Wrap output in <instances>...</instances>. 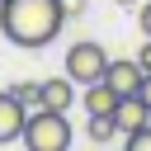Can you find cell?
<instances>
[{"mask_svg": "<svg viewBox=\"0 0 151 151\" xmlns=\"http://www.w3.org/2000/svg\"><path fill=\"white\" fill-rule=\"evenodd\" d=\"M66 24L61 0H0V33L14 47H47Z\"/></svg>", "mask_w": 151, "mask_h": 151, "instance_id": "6da1fadb", "label": "cell"}, {"mask_svg": "<svg viewBox=\"0 0 151 151\" xmlns=\"http://www.w3.org/2000/svg\"><path fill=\"white\" fill-rule=\"evenodd\" d=\"M19 142H24V151H66L71 146V123L57 109H33Z\"/></svg>", "mask_w": 151, "mask_h": 151, "instance_id": "7a4b0ae2", "label": "cell"}, {"mask_svg": "<svg viewBox=\"0 0 151 151\" xmlns=\"http://www.w3.org/2000/svg\"><path fill=\"white\" fill-rule=\"evenodd\" d=\"M104 66H109V52H104L99 42H76V47L66 52V76H71L76 85L104 80Z\"/></svg>", "mask_w": 151, "mask_h": 151, "instance_id": "3957f363", "label": "cell"}, {"mask_svg": "<svg viewBox=\"0 0 151 151\" xmlns=\"http://www.w3.org/2000/svg\"><path fill=\"white\" fill-rule=\"evenodd\" d=\"M104 80H109V85H113V94L123 99V94H137V90H142L146 71L137 66V57H109V66H104Z\"/></svg>", "mask_w": 151, "mask_h": 151, "instance_id": "277c9868", "label": "cell"}, {"mask_svg": "<svg viewBox=\"0 0 151 151\" xmlns=\"http://www.w3.org/2000/svg\"><path fill=\"white\" fill-rule=\"evenodd\" d=\"M24 123H28V109H24L9 90H0V146L19 142V137H24Z\"/></svg>", "mask_w": 151, "mask_h": 151, "instance_id": "5b68a950", "label": "cell"}, {"mask_svg": "<svg viewBox=\"0 0 151 151\" xmlns=\"http://www.w3.org/2000/svg\"><path fill=\"white\" fill-rule=\"evenodd\" d=\"M113 123H118V132L127 137V132H137V127L151 123V109L142 104V94H123V99L113 104Z\"/></svg>", "mask_w": 151, "mask_h": 151, "instance_id": "8992f818", "label": "cell"}, {"mask_svg": "<svg viewBox=\"0 0 151 151\" xmlns=\"http://www.w3.org/2000/svg\"><path fill=\"white\" fill-rule=\"evenodd\" d=\"M71 104H76V80H71V76H52V80H42V109L66 113Z\"/></svg>", "mask_w": 151, "mask_h": 151, "instance_id": "52a82bcc", "label": "cell"}, {"mask_svg": "<svg viewBox=\"0 0 151 151\" xmlns=\"http://www.w3.org/2000/svg\"><path fill=\"white\" fill-rule=\"evenodd\" d=\"M85 113L90 118H104V113H113V104H118V94H113V85L109 80H94V85H85Z\"/></svg>", "mask_w": 151, "mask_h": 151, "instance_id": "ba28073f", "label": "cell"}, {"mask_svg": "<svg viewBox=\"0 0 151 151\" xmlns=\"http://www.w3.org/2000/svg\"><path fill=\"white\" fill-rule=\"evenodd\" d=\"M9 94H14V99L28 109V113H33V109H42V80H19Z\"/></svg>", "mask_w": 151, "mask_h": 151, "instance_id": "9c48e42d", "label": "cell"}, {"mask_svg": "<svg viewBox=\"0 0 151 151\" xmlns=\"http://www.w3.org/2000/svg\"><path fill=\"white\" fill-rule=\"evenodd\" d=\"M85 132H90V142H99V146H104V142H113V137H118V123H113V113H104V118H90V123H85Z\"/></svg>", "mask_w": 151, "mask_h": 151, "instance_id": "30bf717a", "label": "cell"}, {"mask_svg": "<svg viewBox=\"0 0 151 151\" xmlns=\"http://www.w3.org/2000/svg\"><path fill=\"white\" fill-rule=\"evenodd\" d=\"M123 151H151V123H146V127H137V132H127Z\"/></svg>", "mask_w": 151, "mask_h": 151, "instance_id": "8fae6325", "label": "cell"}, {"mask_svg": "<svg viewBox=\"0 0 151 151\" xmlns=\"http://www.w3.org/2000/svg\"><path fill=\"white\" fill-rule=\"evenodd\" d=\"M137 24H142V38H151V5L146 0L137 5Z\"/></svg>", "mask_w": 151, "mask_h": 151, "instance_id": "7c38bea8", "label": "cell"}, {"mask_svg": "<svg viewBox=\"0 0 151 151\" xmlns=\"http://www.w3.org/2000/svg\"><path fill=\"white\" fill-rule=\"evenodd\" d=\"M137 66H142V71H151V38L142 42V52H137Z\"/></svg>", "mask_w": 151, "mask_h": 151, "instance_id": "4fadbf2b", "label": "cell"}, {"mask_svg": "<svg viewBox=\"0 0 151 151\" xmlns=\"http://www.w3.org/2000/svg\"><path fill=\"white\" fill-rule=\"evenodd\" d=\"M85 5H90V0H61V9H66V14H80Z\"/></svg>", "mask_w": 151, "mask_h": 151, "instance_id": "5bb4252c", "label": "cell"}, {"mask_svg": "<svg viewBox=\"0 0 151 151\" xmlns=\"http://www.w3.org/2000/svg\"><path fill=\"white\" fill-rule=\"evenodd\" d=\"M137 94H142V104L151 109V71H146V80H142V90H137Z\"/></svg>", "mask_w": 151, "mask_h": 151, "instance_id": "9a60e30c", "label": "cell"}, {"mask_svg": "<svg viewBox=\"0 0 151 151\" xmlns=\"http://www.w3.org/2000/svg\"><path fill=\"white\" fill-rule=\"evenodd\" d=\"M113 5H142V0H113Z\"/></svg>", "mask_w": 151, "mask_h": 151, "instance_id": "2e32d148", "label": "cell"}]
</instances>
